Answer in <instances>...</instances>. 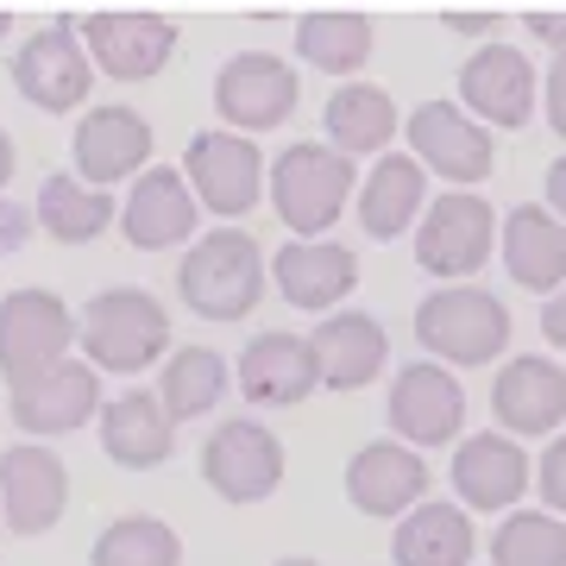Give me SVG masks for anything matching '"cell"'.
<instances>
[{
    "mask_svg": "<svg viewBox=\"0 0 566 566\" xmlns=\"http://www.w3.org/2000/svg\"><path fill=\"white\" fill-rule=\"evenodd\" d=\"M416 340L434 365H491L510 346V308L479 283H441L416 303Z\"/></svg>",
    "mask_w": 566,
    "mask_h": 566,
    "instance_id": "277c9868",
    "label": "cell"
},
{
    "mask_svg": "<svg viewBox=\"0 0 566 566\" xmlns=\"http://www.w3.org/2000/svg\"><path fill=\"white\" fill-rule=\"evenodd\" d=\"M70 158H76V177L95 182V189L139 182L151 170V126L120 102L88 107L76 120V133H70Z\"/></svg>",
    "mask_w": 566,
    "mask_h": 566,
    "instance_id": "5bb4252c",
    "label": "cell"
},
{
    "mask_svg": "<svg viewBox=\"0 0 566 566\" xmlns=\"http://www.w3.org/2000/svg\"><path fill=\"white\" fill-rule=\"evenodd\" d=\"M32 227H39V221H32V208H25V202H0V259H7V252H20Z\"/></svg>",
    "mask_w": 566,
    "mask_h": 566,
    "instance_id": "d590c367",
    "label": "cell"
},
{
    "mask_svg": "<svg viewBox=\"0 0 566 566\" xmlns=\"http://www.w3.org/2000/svg\"><path fill=\"white\" fill-rule=\"evenodd\" d=\"M102 447L107 460L126 465V472H151L177 453V416L164 409L158 390H120V397H107L102 409Z\"/></svg>",
    "mask_w": 566,
    "mask_h": 566,
    "instance_id": "cb8c5ba5",
    "label": "cell"
},
{
    "mask_svg": "<svg viewBox=\"0 0 566 566\" xmlns=\"http://www.w3.org/2000/svg\"><path fill=\"white\" fill-rule=\"evenodd\" d=\"M528 32H535V39H542L547 51L566 63V13H535V20H528Z\"/></svg>",
    "mask_w": 566,
    "mask_h": 566,
    "instance_id": "74e56055",
    "label": "cell"
},
{
    "mask_svg": "<svg viewBox=\"0 0 566 566\" xmlns=\"http://www.w3.org/2000/svg\"><path fill=\"white\" fill-rule=\"evenodd\" d=\"M353 196H359L353 158L322 139H296L271 164V208L290 227V240H327V227L353 208Z\"/></svg>",
    "mask_w": 566,
    "mask_h": 566,
    "instance_id": "6da1fadb",
    "label": "cell"
},
{
    "mask_svg": "<svg viewBox=\"0 0 566 566\" xmlns=\"http://www.w3.org/2000/svg\"><path fill=\"white\" fill-rule=\"evenodd\" d=\"M32 221H39V233H51L57 245H88L120 221V202H114L107 189H95V182H82L76 170H57V177L39 182Z\"/></svg>",
    "mask_w": 566,
    "mask_h": 566,
    "instance_id": "83f0119b",
    "label": "cell"
},
{
    "mask_svg": "<svg viewBox=\"0 0 566 566\" xmlns=\"http://www.w3.org/2000/svg\"><path fill=\"white\" fill-rule=\"evenodd\" d=\"M283 303L308 308V315H340V303L359 290V252L340 240H290L271 259Z\"/></svg>",
    "mask_w": 566,
    "mask_h": 566,
    "instance_id": "ffe728a7",
    "label": "cell"
},
{
    "mask_svg": "<svg viewBox=\"0 0 566 566\" xmlns=\"http://www.w3.org/2000/svg\"><path fill=\"white\" fill-rule=\"evenodd\" d=\"M322 120H327L334 151H346V158H371V151H385L397 139V102H390V88H378V82H340L327 95Z\"/></svg>",
    "mask_w": 566,
    "mask_h": 566,
    "instance_id": "f546056e",
    "label": "cell"
},
{
    "mask_svg": "<svg viewBox=\"0 0 566 566\" xmlns=\"http://www.w3.org/2000/svg\"><path fill=\"white\" fill-rule=\"evenodd\" d=\"M315 365H322V385L327 390H365L385 378L390 365V334L378 315H365V308H340V315H322L315 334Z\"/></svg>",
    "mask_w": 566,
    "mask_h": 566,
    "instance_id": "7402d4cb",
    "label": "cell"
},
{
    "mask_svg": "<svg viewBox=\"0 0 566 566\" xmlns=\"http://www.w3.org/2000/svg\"><path fill=\"white\" fill-rule=\"evenodd\" d=\"M528 453L516 434H465L460 453H453V491H460V504L472 510H516L528 491Z\"/></svg>",
    "mask_w": 566,
    "mask_h": 566,
    "instance_id": "603a6c76",
    "label": "cell"
},
{
    "mask_svg": "<svg viewBox=\"0 0 566 566\" xmlns=\"http://www.w3.org/2000/svg\"><path fill=\"white\" fill-rule=\"evenodd\" d=\"M82 353H88L95 371L139 378L145 365L170 359V308L151 290L114 283V290H102L95 303L82 308Z\"/></svg>",
    "mask_w": 566,
    "mask_h": 566,
    "instance_id": "3957f363",
    "label": "cell"
},
{
    "mask_svg": "<svg viewBox=\"0 0 566 566\" xmlns=\"http://www.w3.org/2000/svg\"><path fill=\"white\" fill-rule=\"evenodd\" d=\"M196 221H202V202H196V189H189V177L182 170H170V164H151L133 189H126L120 202V233L133 252H164V245H196L202 233H196Z\"/></svg>",
    "mask_w": 566,
    "mask_h": 566,
    "instance_id": "9a60e30c",
    "label": "cell"
},
{
    "mask_svg": "<svg viewBox=\"0 0 566 566\" xmlns=\"http://www.w3.org/2000/svg\"><path fill=\"white\" fill-rule=\"evenodd\" d=\"M497 240H504V227H497L485 196L453 189L441 202H428L422 227H416V264H422L428 277L460 283V277H472V271H485Z\"/></svg>",
    "mask_w": 566,
    "mask_h": 566,
    "instance_id": "ba28073f",
    "label": "cell"
},
{
    "mask_svg": "<svg viewBox=\"0 0 566 566\" xmlns=\"http://www.w3.org/2000/svg\"><path fill=\"white\" fill-rule=\"evenodd\" d=\"M76 340H82V322L70 315L57 290L25 283V290L0 296V378L7 385H25V378L63 365Z\"/></svg>",
    "mask_w": 566,
    "mask_h": 566,
    "instance_id": "5b68a950",
    "label": "cell"
},
{
    "mask_svg": "<svg viewBox=\"0 0 566 566\" xmlns=\"http://www.w3.org/2000/svg\"><path fill=\"white\" fill-rule=\"evenodd\" d=\"M82 44H88L102 76L151 82L177 57V20H164V13H95V20H82Z\"/></svg>",
    "mask_w": 566,
    "mask_h": 566,
    "instance_id": "e0dca14e",
    "label": "cell"
},
{
    "mask_svg": "<svg viewBox=\"0 0 566 566\" xmlns=\"http://www.w3.org/2000/svg\"><path fill=\"white\" fill-rule=\"evenodd\" d=\"M542 334H547V346H560V353H566V290H560V296H547V308H542Z\"/></svg>",
    "mask_w": 566,
    "mask_h": 566,
    "instance_id": "f35d334b",
    "label": "cell"
},
{
    "mask_svg": "<svg viewBox=\"0 0 566 566\" xmlns=\"http://www.w3.org/2000/svg\"><path fill=\"white\" fill-rule=\"evenodd\" d=\"M177 296L202 322H240L264 296V245L245 227H214L182 252Z\"/></svg>",
    "mask_w": 566,
    "mask_h": 566,
    "instance_id": "7a4b0ae2",
    "label": "cell"
},
{
    "mask_svg": "<svg viewBox=\"0 0 566 566\" xmlns=\"http://www.w3.org/2000/svg\"><path fill=\"white\" fill-rule=\"evenodd\" d=\"M322 385V365H315V346L308 334H290V327H264L240 346V390L264 409H296L315 397Z\"/></svg>",
    "mask_w": 566,
    "mask_h": 566,
    "instance_id": "d6986e66",
    "label": "cell"
},
{
    "mask_svg": "<svg viewBox=\"0 0 566 566\" xmlns=\"http://www.w3.org/2000/svg\"><path fill=\"white\" fill-rule=\"evenodd\" d=\"M497 252H504V271L523 283V290H535V296H560L566 290V221L547 214V202L516 208L504 221Z\"/></svg>",
    "mask_w": 566,
    "mask_h": 566,
    "instance_id": "4316f807",
    "label": "cell"
},
{
    "mask_svg": "<svg viewBox=\"0 0 566 566\" xmlns=\"http://www.w3.org/2000/svg\"><path fill=\"white\" fill-rule=\"evenodd\" d=\"M385 416H390V434L403 447H416V453L422 447H447V441H460V428H465V390L447 365L416 359L390 378Z\"/></svg>",
    "mask_w": 566,
    "mask_h": 566,
    "instance_id": "7c38bea8",
    "label": "cell"
},
{
    "mask_svg": "<svg viewBox=\"0 0 566 566\" xmlns=\"http://www.w3.org/2000/svg\"><path fill=\"white\" fill-rule=\"evenodd\" d=\"M7 76L39 114H70L88 102V82H95V57L82 44V20H51L13 51Z\"/></svg>",
    "mask_w": 566,
    "mask_h": 566,
    "instance_id": "52a82bcc",
    "label": "cell"
},
{
    "mask_svg": "<svg viewBox=\"0 0 566 566\" xmlns=\"http://www.w3.org/2000/svg\"><path fill=\"white\" fill-rule=\"evenodd\" d=\"M547 214H560L566 221V151L547 164Z\"/></svg>",
    "mask_w": 566,
    "mask_h": 566,
    "instance_id": "60d3db41",
    "label": "cell"
},
{
    "mask_svg": "<svg viewBox=\"0 0 566 566\" xmlns=\"http://www.w3.org/2000/svg\"><path fill=\"white\" fill-rule=\"evenodd\" d=\"M303 102V82L283 57L271 51H240V57L221 63V76H214V114L227 120V133H271L296 114Z\"/></svg>",
    "mask_w": 566,
    "mask_h": 566,
    "instance_id": "9c48e42d",
    "label": "cell"
},
{
    "mask_svg": "<svg viewBox=\"0 0 566 566\" xmlns=\"http://www.w3.org/2000/svg\"><path fill=\"white\" fill-rule=\"evenodd\" d=\"M447 32H460V39H485L491 44V32H497V20H485V13H453V20H441Z\"/></svg>",
    "mask_w": 566,
    "mask_h": 566,
    "instance_id": "ab89813d",
    "label": "cell"
},
{
    "mask_svg": "<svg viewBox=\"0 0 566 566\" xmlns=\"http://www.w3.org/2000/svg\"><path fill=\"white\" fill-rule=\"evenodd\" d=\"M428 491V460L416 453V447H403L397 434H385V441H371L353 453V465H346V497H353V510H365V516H397L403 523L409 510L422 504Z\"/></svg>",
    "mask_w": 566,
    "mask_h": 566,
    "instance_id": "44dd1931",
    "label": "cell"
},
{
    "mask_svg": "<svg viewBox=\"0 0 566 566\" xmlns=\"http://www.w3.org/2000/svg\"><path fill=\"white\" fill-rule=\"evenodd\" d=\"M107 397H102V371L88 359H63L39 378L7 390V416L32 434V441H57V434H76L88 416H102Z\"/></svg>",
    "mask_w": 566,
    "mask_h": 566,
    "instance_id": "8fae6325",
    "label": "cell"
},
{
    "mask_svg": "<svg viewBox=\"0 0 566 566\" xmlns=\"http://www.w3.org/2000/svg\"><path fill=\"white\" fill-rule=\"evenodd\" d=\"M460 107L479 126H528L535 114V63L516 44H479L460 63Z\"/></svg>",
    "mask_w": 566,
    "mask_h": 566,
    "instance_id": "2e32d148",
    "label": "cell"
},
{
    "mask_svg": "<svg viewBox=\"0 0 566 566\" xmlns=\"http://www.w3.org/2000/svg\"><path fill=\"white\" fill-rule=\"evenodd\" d=\"M409 158L441 182L472 189L497 170V145H491V126H479L460 102H422L409 114Z\"/></svg>",
    "mask_w": 566,
    "mask_h": 566,
    "instance_id": "30bf717a",
    "label": "cell"
},
{
    "mask_svg": "<svg viewBox=\"0 0 566 566\" xmlns=\"http://www.w3.org/2000/svg\"><path fill=\"white\" fill-rule=\"evenodd\" d=\"M7 32H13V20H7V13H0V39H7Z\"/></svg>",
    "mask_w": 566,
    "mask_h": 566,
    "instance_id": "7bdbcfd3",
    "label": "cell"
},
{
    "mask_svg": "<svg viewBox=\"0 0 566 566\" xmlns=\"http://www.w3.org/2000/svg\"><path fill=\"white\" fill-rule=\"evenodd\" d=\"M63 504H70V472H63V460L44 441H20L0 453V510H7L13 535L57 528Z\"/></svg>",
    "mask_w": 566,
    "mask_h": 566,
    "instance_id": "ac0fdd59",
    "label": "cell"
},
{
    "mask_svg": "<svg viewBox=\"0 0 566 566\" xmlns=\"http://www.w3.org/2000/svg\"><path fill=\"white\" fill-rule=\"evenodd\" d=\"M277 566H322V560H277Z\"/></svg>",
    "mask_w": 566,
    "mask_h": 566,
    "instance_id": "ee69618b",
    "label": "cell"
},
{
    "mask_svg": "<svg viewBox=\"0 0 566 566\" xmlns=\"http://www.w3.org/2000/svg\"><path fill=\"white\" fill-rule=\"evenodd\" d=\"M491 566H566V516L510 510L491 535Z\"/></svg>",
    "mask_w": 566,
    "mask_h": 566,
    "instance_id": "d6a6232c",
    "label": "cell"
},
{
    "mask_svg": "<svg viewBox=\"0 0 566 566\" xmlns=\"http://www.w3.org/2000/svg\"><path fill=\"white\" fill-rule=\"evenodd\" d=\"M0 528H7V510H0Z\"/></svg>",
    "mask_w": 566,
    "mask_h": 566,
    "instance_id": "f6af8a7d",
    "label": "cell"
},
{
    "mask_svg": "<svg viewBox=\"0 0 566 566\" xmlns=\"http://www.w3.org/2000/svg\"><path fill=\"white\" fill-rule=\"evenodd\" d=\"M13 139H7V126H0V189H7V182H13Z\"/></svg>",
    "mask_w": 566,
    "mask_h": 566,
    "instance_id": "b9f144b4",
    "label": "cell"
},
{
    "mask_svg": "<svg viewBox=\"0 0 566 566\" xmlns=\"http://www.w3.org/2000/svg\"><path fill=\"white\" fill-rule=\"evenodd\" d=\"M491 409H497L504 434H554L566 416V371L542 353L504 359L497 385H491Z\"/></svg>",
    "mask_w": 566,
    "mask_h": 566,
    "instance_id": "d4e9b609",
    "label": "cell"
},
{
    "mask_svg": "<svg viewBox=\"0 0 566 566\" xmlns=\"http://www.w3.org/2000/svg\"><path fill=\"white\" fill-rule=\"evenodd\" d=\"M428 214V170L409 151H385L359 182V227L371 240H403Z\"/></svg>",
    "mask_w": 566,
    "mask_h": 566,
    "instance_id": "484cf974",
    "label": "cell"
},
{
    "mask_svg": "<svg viewBox=\"0 0 566 566\" xmlns=\"http://www.w3.org/2000/svg\"><path fill=\"white\" fill-rule=\"evenodd\" d=\"M227 385H233V371H227V359L214 353V346H177V353L164 359V371H158V397H164V409H170L177 422L208 416V409L227 397Z\"/></svg>",
    "mask_w": 566,
    "mask_h": 566,
    "instance_id": "4dcf8cb0",
    "label": "cell"
},
{
    "mask_svg": "<svg viewBox=\"0 0 566 566\" xmlns=\"http://www.w3.org/2000/svg\"><path fill=\"white\" fill-rule=\"evenodd\" d=\"M542 95H547V126H554V133L566 139V63H560V57L547 63V82H542Z\"/></svg>",
    "mask_w": 566,
    "mask_h": 566,
    "instance_id": "8d00e7d4",
    "label": "cell"
},
{
    "mask_svg": "<svg viewBox=\"0 0 566 566\" xmlns=\"http://www.w3.org/2000/svg\"><path fill=\"white\" fill-rule=\"evenodd\" d=\"M182 177L196 189V202L214 208L227 227L245 221L252 208L271 196V170H264V151L245 133H227V126H208L189 139L182 151Z\"/></svg>",
    "mask_w": 566,
    "mask_h": 566,
    "instance_id": "8992f818",
    "label": "cell"
},
{
    "mask_svg": "<svg viewBox=\"0 0 566 566\" xmlns=\"http://www.w3.org/2000/svg\"><path fill=\"white\" fill-rule=\"evenodd\" d=\"M472 554H479V542H472L465 504H416L390 542L397 566H472Z\"/></svg>",
    "mask_w": 566,
    "mask_h": 566,
    "instance_id": "f1b7e54d",
    "label": "cell"
},
{
    "mask_svg": "<svg viewBox=\"0 0 566 566\" xmlns=\"http://www.w3.org/2000/svg\"><path fill=\"white\" fill-rule=\"evenodd\" d=\"M371 20L365 13H303L296 20V51H303V63H315L322 76H359L365 57H371Z\"/></svg>",
    "mask_w": 566,
    "mask_h": 566,
    "instance_id": "1f68e13d",
    "label": "cell"
},
{
    "mask_svg": "<svg viewBox=\"0 0 566 566\" xmlns=\"http://www.w3.org/2000/svg\"><path fill=\"white\" fill-rule=\"evenodd\" d=\"M542 504L566 516V434H554V447L542 453Z\"/></svg>",
    "mask_w": 566,
    "mask_h": 566,
    "instance_id": "e575fe53",
    "label": "cell"
},
{
    "mask_svg": "<svg viewBox=\"0 0 566 566\" xmlns=\"http://www.w3.org/2000/svg\"><path fill=\"white\" fill-rule=\"evenodd\" d=\"M177 560H182L177 528L158 523V516H120L88 547V566H177Z\"/></svg>",
    "mask_w": 566,
    "mask_h": 566,
    "instance_id": "836d02e7",
    "label": "cell"
},
{
    "mask_svg": "<svg viewBox=\"0 0 566 566\" xmlns=\"http://www.w3.org/2000/svg\"><path fill=\"white\" fill-rule=\"evenodd\" d=\"M202 479L227 504H264L283 485V441L252 416H233L202 441Z\"/></svg>",
    "mask_w": 566,
    "mask_h": 566,
    "instance_id": "4fadbf2b",
    "label": "cell"
}]
</instances>
